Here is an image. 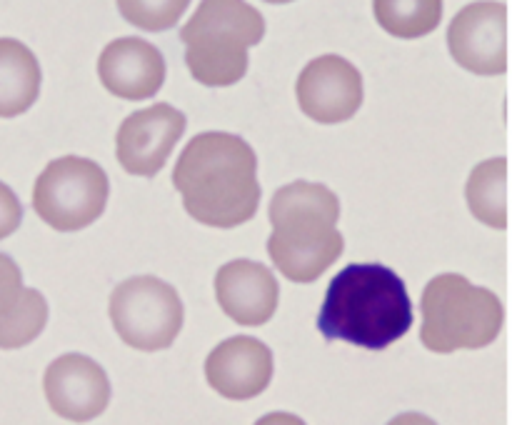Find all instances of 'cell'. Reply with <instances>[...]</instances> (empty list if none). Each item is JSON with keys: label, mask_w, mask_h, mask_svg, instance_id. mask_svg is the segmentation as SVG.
<instances>
[{"label": "cell", "mask_w": 512, "mask_h": 425, "mask_svg": "<svg viewBox=\"0 0 512 425\" xmlns=\"http://www.w3.org/2000/svg\"><path fill=\"white\" fill-rule=\"evenodd\" d=\"M40 83L43 73L33 50L15 38H0V118H15L33 108Z\"/></svg>", "instance_id": "cell-15"}, {"label": "cell", "mask_w": 512, "mask_h": 425, "mask_svg": "<svg viewBox=\"0 0 512 425\" xmlns=\"http://www.w3.org/2000/svg\"><path fill=\"white\" fill-rule=\"evenodd\" d=\"M413 300L403 278L383 263H350L330 280L318 330L365 350H385L413 328Z\"/></svg>", "instance_id": "cell-2"}, {"label": "cell", "mask_w": 512, "mask_h": 425, "mask_svg": "<svg viewBox=\"0 0 512 425\" xmlns=\"http://www.w3.org/2000/svg\"><path fill=\"white\" fill-rule=\"evenodd\" d=\"M23 273L10 255L0 253V315L10 313L23 295Z\"/></svg>", "instance_id": "cell-20"}, {"label": "cell", "mask_w": 512, "mask_h": 425, "mask_svg": "<svg viewBox=\"0 0 512 425\" xmlns=\"http://www.w3.org/2000/svg\"><path fill=\"white\" fill-rule=\"evenodd\" d=\"M190 0H118V10L130 25L148 33H163L170 30L183 13L188 10Z\"/></svg>", "instance_id": "cell-19"}, {"label": "cell", "mask_w": 512, "mask_h": 425, "mask_svg": "<svg viewBox=\"0 0 512 425\" xmlns=\"http://www.w3.org/2000/svg\"><path fill=\"white\" fill-rule=\"evenodd\" d=\"M340 200L328 185L295 180L270 200L268 255L293 283H313L343 255Z\"/></svg>", "instance_id": "cell-3"}, {"label": "cell", "mask_w": 512, "mask_h": 425, "mask_svg": "<svg viewBox=\"0 0 512 425\" xmlns=\"http://www.w3.org/2000/svg\"><path fill=\"white\" fill-rule=\"evenodd\" d=\"M423 328L420 340L433 353L478 350L493 343L505 323L498 295L470 283L460 273H443L430 280L420 298Z\"/></svg>", "instance_id": "cell-5"}, {"label": "cell", "mask_w": 512, "mask_h": 425, "mask_svg": "<svg viewBox=\"0 0 512 425\" xmlns=\"http://www.w3.org/2000/svg\"><path fill=\"white\" fill-rule=\"evenodd\" d=\"M448 48L460 68L475 75L508 70V5L478 0L460 10L448 28Z\"/></svg>", "instance_id": "cell-8"}, {"label": "cell", "mask_w": 512, "mask_h": 425, "mask_svg": "<svg viewBox=\"0 0 512 425\" xmlns=\"http://www.w3.org/2000/svg\"><path fill=\"white\" fill-rule=\"evenodd\" d=\"M110 180L95 160L63 155L45 165L33 188V208L58 233H78L103 215Z\"/></svg>", "instance_id": "cell-6"}, {"label": "cell", "mask_w": 512, "mask_h": 425, "mask_svg": "<svg viewBox=\"0 0 512 425\" xmlns=\"http://www.w3.org/2000/svg\"><path fill=\"white\" fill-rule=\"evenodd\" d=\"M20 223H23V205H20L13 188L0 180V240L13 235L20 228Z\"/></svg>", "instance_id": "cell-21"}, {"label": "cell", "mask_w": 512, "mask_h": 425, "mask_svg": "<svg viewBox=\"0 0 512 425\" xmlns=\"http://www.w3.org/2000/svg\"><path fill=\"white\" fill-rule=\"evenodd\" d=\"M110 320L125 345L155 353L175 343L185 308L178 290L155 275H133L110 293Z\"/></svg>", "instance_id": "cell-7"}, {"label": "cell", "mask_w": 512, "mask_h": 425, "mask_svg": "<svg viewBox=\"0 0 512 425\" xmlns=\"http://www.w3.org/2000/svg\"><path fill=\"white\" fill-rule=\"evenodd\" d=\"M468 208L490 228H508V158H490L475 165L465 185Z\"/></svg>", "instance_id": "cell-16"}, {"label": "cell", "mask_w": 512, "mask_h": 425, "mask_svg": "<svg viewBox=\"0 0 512 425\" xmlns=\"http://www.w3.org/2000/svg\"><path fill=\"white\" fill-rule=\"evenodd\" d=\"M48 325V300L40 290L25 288L18 305L0 315V350H18L33 343Z\"/></svg>", "instance_id": "cell-18"}, {"label": "cell", "mask_w": 512, "mask_h": 425, "mask_svg": "<svg viewBox=\"0 0 512 425\" xmlns=\"http://www.w3.org/2000/svg\"><path fill=\"white\" fill-rule=\"evenodd\" d=\"M43 390L53 413L73 423H88L103 415L113 395L103 365L83 353L55 358L45 368Z\"/></svg>", "instance_id": "cell-11"}, {"label": "cell", "mask_w": 512, "mask_h": 425, "mask_svg": "<svg viewBox=\"0 0 512 425\" xmlns=\"http://www.w3.org/2000/svg\"><path fill=\"white\" fill-rule=\"evenodd\" d=\"M388 425H438V423L423 413H400L395 415Z\"/></svg>", "instance_id": "cell-23"}, {"label": "cell", "mask_w": 512, "mask_h": 425, "mask_svg": "<svg viewBox=\"0 0 512 425\" xmlns=\"http://www.w3.org/2000/svg\"><path fill=\"white\" fill-rule=\"evenodd\" d=\"M295 95L300 110L315 123H345L363 105V75L340 55H320L303 68Z\"/></svg>", "instance_id": "cell-10"}, {"label": "cell", "mask_w": 512, "mask_h": 425, "mask_svg": "<svg viewBox=\"0 0 512 425\" xmlns=\"http://www.w3.org/2000/svg\"><path fill=\"white\" fill-rule=\"evenodd\" d=\"M255 425H308V423L293 413H268L263 415Z\"/></svg>", "instance_id": "cell-22"}, {"label": "cell", "mask_w": 512, "mask_h": 425, "mask_svg": "<svg viewBox=\"0 0 512 425\" xmlns=\"http://www.w3.org/2000/svg\"><path fill=\"white\" fill-rule=\"evenodd\" d=\"M265 35V18L245 0H203L180 28L185 65L200 85L228 88L248 73L250 45Z\"/></svg>", "instance_id": "cell-4"}, {"label": "cell", "mask_w": 512, "mask_h": 425, "mask_svg": "<svg viewBox=\"0 0 512 425\" xmlns=\"http://www.w3.org/2000/svg\"><path fill=\"white\" fill-rule=\"evenodd\" d=\"M273 350L258 338L235 335L205 358V380L228 400H250L273 380Z\"/></svg>", "instance_id": "cell-12"}, {"label": "cell", "mask_w": 512, "mask_h": 425, "mask_svg": "<svg viewBox=\"0 0 512 425\" xmlns=\"http://www.w3.org/2000/svg\"><path fill=\"white\" fill-rule=\"evenodd\" d=\"M375 20L395 38H423L443 20V0H373Z\"/></svg>", "instance_id": "cell-17"}, {"label": "cell", "mask_w": 512, "mask_h": 425, "mask_svg": "<svg viewBox=\"0 0 512 425\" xmlns=\"http://www.w3.org/2000/svg\"><path fill=\"white\" fill-rule=\"evenodd\" d=\"M265 3H273V5H285V3H293V0H265Z\"/></svg>", "instance_id": "cell-24"}, {"label": "cell", "mask_w": 512, "mask_h": 425, "mask_svg": "<svg viewBox=\"0 0 512 425\" xmlns=\"http://www.w3.org/2000/svg\"><path fill=\"white\" fill-rule=\"evenodd\" d=\"M215 298L233 323L255 328L268 323L278 310L280 285L268 265L238 258L215 275Z\"/></svg>", "instance_id": "cell-13"}, {"label": "cell", "mask_w": 512, "mask_h": 425, "mask_svg": "<svg viewBox=\"0 0 512 425\" xmlns=\"http://www.w3.org/2000/svg\"><path fill=\"white\" fill-rule=\"evenodd\" d=\"M185 133V115L168 103L135 110L120 123L115 155L125 173L153 178L168 163L170 153Z\"/></svg>", "instance_id": "cell-9"}, {"label": "cell", "mask_w": 512, "mask_h": 425, "mask_svg": "<svg viewBox=\"0 0 512 425\" xmlns=\"http://www.w3.org/2000/svg\"><path fill=\"white\" fill-rule=\"evenodd\" d=\"M173 185L185 213L210 228H238L258 213V155L233 133H200L180 153Z\"/></svg>", "instance_id": "cell-1"}, {"label": "cell", "mask_w": 512, "mask_h": 425, "mask_svg": "<svg viewBox=\"0 0 512 425\" xmlns=\"http://www.w3.org/2000/svg\"><path fill=\"white\" fill-rule=\"evenodd\" d=\"M100 83L123 100H148L163 88L165 58L143 38H118L98 58Z\"/></svg>", "instance_id": "cell-14"}]
</instances>
